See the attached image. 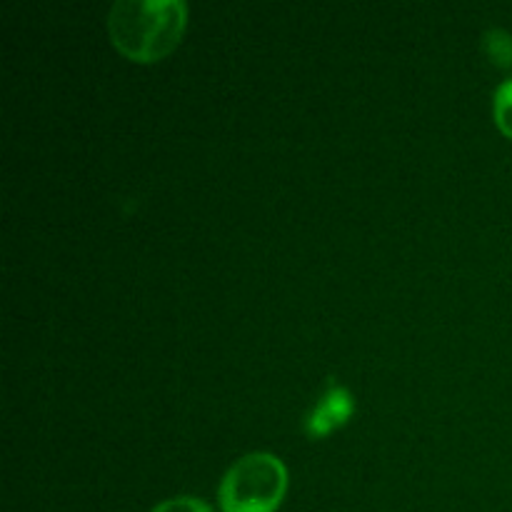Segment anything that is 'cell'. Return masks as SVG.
<instances>
[{"mask_svg":"<svg viewBox=\"0 0 512 512\" xmlns=\"http://www.w3.org/2000/svg\"><path fill=\"white\" fill-rule=\"evenodd\" d=\"M493 115H495V125L500 128V133L508 135L512 140V78L503 80L495 90L493 98Z\"/></svg>","mask_w":512,"mask_h":512,"instance_id":"obj_5","label":"cell"},{"mask_svg":"<svg viewBox=\"0 0 512 512\" xmlns=\"http://www.w3.org/2000/svg\"><path fill=\"white\" fill-rule=\"evenodd\" d=\"M150 512H215L213 505L205 500L193 498V495H178V498H168L163 503L155 505Z\"/></svg>","mask_w":512,"mask_h":512,"instance_id":"obj_6","label":"cell"},{"mask_svg":"<svg viewBox=\"0 0 512 512\" xmlns=\"http://www.w3.org/2000/svg\"><path fill=\"white\" fill-rule=\"evenodd\" d=\"M188 25L183 0H118L108 15L115 50L133 63H155L180 45Z\"/></svg>","mask_w":512,"mask_h":512,"instance_id":"obj_1","label":"cell"},{"mask_svg":"<svg viewBox=\"0 0 512 512\" xmlns=\"http://www.w3.org/2000/svg\"><path fill=\"white\" fill-rule=\"evenodd\" d=\"M288 493V468L273 453H248L225 470L218 488L223 512H275Z\"/></svg>","mask_w":512,"mask_h":512,"instance_id":"obj_2","label":"cell"},{"mask_svg":"<svg viewBox=\"0 0 512 512\" xmlns=\"http://www.w3.org/2000/svg\"><path fill=\"white\" fill-rule=\"evenodd\" d=\"M353 413L355 400L353 395H350V390L330 380L328 390L320 395L318 405H315L313 413L305 420V433H308L310 438H325V435H330L333 430L343 428V425L353 418Z\"/></svg>","mask_w":512,"mask_h":512,"instance_id":"obj_3","label":"cell"},{"mask_svg":"<svg viewBox=\"0 0 512 512\" xmlns=\"http://www.w3.org/2000/svg\"><path fill=\"white\" fill-rule=\"evenodd\" d=\"M483 50L495 68H512V33L503 28H490L483 35Z\"/></svg>","mask_w":512,"mask_h":512,"instance_id":"obj_4","label":"cell"}]
</instances>
